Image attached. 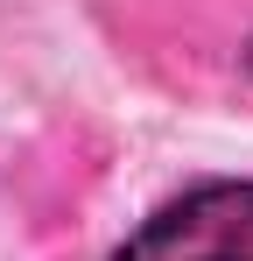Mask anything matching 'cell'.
Wrapping results in <instances>:
<instances>
[{
	"label": "cell",
	"instance_id": "obj_1",
	"mask_svg": "<svg viewBox=\"0 0 253 261\" xmlns=\"http://www.w3.org/2000/svg\"><path fill=\"white\" fill-rule=\"evenodd\" d=\"M106 261H253V176H218L169 198Z\"/></svg>",
	"mask_w": 253,
	"mask_h": 261
},
{
	"label": "cell",
	"instance_id": "obj_2",
	"mask_svg": "<svg viewBox=\"0 0 253 261\" xmlns=\"http://www.w3.org/2000/svg\"><path fill=\"white\" fill-rule=\"evenodd\" d=\"M246 71H253V49H246Z\"/></svg>",
	"mask_w": 253,
	"mask_h": 261
}]
</instances>
